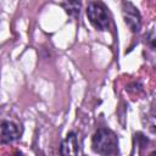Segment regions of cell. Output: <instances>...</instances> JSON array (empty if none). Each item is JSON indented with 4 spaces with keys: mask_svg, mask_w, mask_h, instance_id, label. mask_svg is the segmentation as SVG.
<instances>
[{
    "mask_svg": "<svg viewBox=\"0 0 156 156\" xmlns=\"http://www.w3.org/2000/svg\"><path fill=\"white\" fill-rule=\"evenodd\" d=\"M91 147L99 155H116L118 151V139L107 128H99L91 138Z\"/></svg>",
    "mask_w": 156,
    "mask_h": 156,
    "instance_id": "cell-1",
    "label": "cell"
},
{
    "mask_svg": "<svg viewBox=\"0 0 156 156\" xmlns=\"http://www.w3.org/2000/svg\"><path fill=\"white\" fill-rule=\"evenodd\" d=\"M87 16L89 22L98 30H106L110 26V16L107 7L99 0H94L88 4Z\"/></svg>",
    "mask_w": 156,
    "mask_h": 156,
    "instance_id": "cell-2",
    "label": "cell"
},
{
    "mask_svg": "<svg viewBox=\"0 0 156 156\" xmlns=\"http://www.w3.org/2000/svg\"><path fill=\"white\" fill-rule=\"evenodd\" d=\"M22 135V129L18 124L12 121L2 119L0 121V145H6L20 139Z\"/></svg>",
    "mask_w": 156,
    "mask_h": 156,
    "instance_id": "cell-3",
    "label": "cell"
},
{
    "mask_svg": "<svg viewBox=\"0 0 156 156\" xmlns=\"http://www.w3.org/2000/svg\"><path fill=\"white\" fill-rule=\"evenodd\" d=\"M122 15H123L124 22L129 27V29L134 33L139 32V29L141 27V16H140V12L138 11V9L128 1H123Z\"/></svg>",
    "mask_w": 156,
    "mask_h": 156,
    "instance_id": "cell-4",
    "label": "cell"
},
{
    "mask_svg": "<svg viewBox=\"0 0 156 156\" xmlns=\"http://www.w3.org/2000/svg\"><path fill=\"white\" fill-rule=\"evenodd\" d=\"M60 152H61V155H66V156L77 155L79 152V143L77 139V134L74 132H69L66 135V138L62 140Z\"/></svg>",
    "mask_w": 156,
    "mask_h": 156,
    "instance_id": "cell-5",
    "label": "cell"
},
{
    "mask_svg": "<svg viewBox=\"0 0 156 156\" xmlns=\"http://www.w3.org/2000/svg\"><path fill=\"white\" fill-rule=\"evenodd\" d=\"M61 6L65 9V11L69 15V16H78L80 12V2L79 0H65Z\"/></svg>",
    "mask_w": 156,
    "mask_h": 156,
    "instance_id": "cell-6",
    "label": "cell"
},
{
    "mask_svg": "<svg viewBox=\"0 0 156 156\" xmlns=\"http://www.w3.org/2000/svg\"><path fill=\"white\" fill-rule=\"evenodd\" d=\"M147 39L150 41V45H151V49L154 50L155 49V33H154V29H151L150 34L147 35Z\"/></svg>",
    "mask_w": 156,
    "mask_h": 156,
    "instance_id": "cell-7",
    "label": "cell"
}]
</instances>
